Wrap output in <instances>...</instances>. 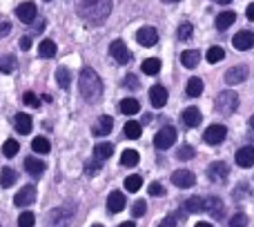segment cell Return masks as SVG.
Segmentation results:
<instances>
[{"label":"cell","instance_id":"14","mask_svg":"<svg viewBox=\"0 0 254 227\" xmlns=\"http://www.w3.org/2000/svg\"><path fill=\"white\" fill-rule=\"evenodd\" d=\"M248 67L246 65H239V67H232V69L225 74V83L228 85H241V83H246L248 80Z\"/></svg>","mask_w":254,"mask_h":227},{"label":"cell","instance_id":"25","mask_svg":"<svg viewBox=\"0 0 254 227\" xmlns=\"http://www.w3.org/2000/svg\"><path fill=\"white\" fill-rule=\"evenodd\" d=\"M140 131H143V125H140V122H136V120H127L125 127H123L125 138H129V140L140 138Z\"/></svg>","mask_w":254,"mask_h":227},{"label":"cell","instance_id":"58","mask_svg":"<svg viewBox=\"0 0 254 227\" xmlns=\"http://www.w3.org/2000/svg\"><path fill=\"white\" fill-rule=\"evenodd\" d=\"M92 227H103V225H92Z\"/></svg>","mask_w":254,"mask_h":227},{"label":"cell","instance_id":"57","mask_svg":"<svg viewBox=\"0 0 254 227\" xmlns=\"http://www.w3.org/2000/svg\"><path fill=\"white\" fill-rule=\"evenodd\" d=\"M163 2H170L172 4V2H181V0H163Z\"/></svg>","mask_w":254,"mask_h":227},{"label":"cell","instance_id":"13","mask_svg":"<svg viewBox=\"0 0 254 227\" xmlns=\"http://www.w3.org/2000/svg\"><path fill=\"white\" fill-rule=\"evenodd\" d=\"M36 4L34 2H20L16 7V16H18V20L20 22H27V25H29V22H34L36 20Z\"/></svg>","mask_w":254,"mask_h":227},{"label":"cell","instance_id":"54","mask_svg":"<svg viewBox=\"0 0 254 227\" xmlns=\"http://www.w3.org/2000/svg\"><path fill=\"white\" fill-rule=\"evenodd\" d=\"M214 2H219V4H230L232 0H214Z\"/></svg>","mask_w":254,"mask_h":227},{"label":"cell","instance_id":"34","mask_svg":"<svg viewBox=\"0 0 254 227\" xmlns=\"http://www.w3.org/2000/svg\"><path fill=\"white\" fill-rule=\"evenodd\" d=\"M38 54H40V58H54L56 56V43L54 40H43L38 45Z\"/></svg>","mask_w":254,"mask_h":227},{"label":"cell","instance_id":"41","mask_svg":"<svg viewBox=\"0 0 254 227\" xmlns=\"http://www.w3.org/2000/svg\"><path fill=\"white\" fill-rule=\"evenodd\" d=\"M101 165H103V161H98V158L87 161V163H85V174H87V176H96L98 171H101Z\"/></svg>","mask_w":254,"mask_h":227},{"label":"cell","instance_id":"38","mask_svg":"<svg viewBox=\"0 0 254 227\" xmlns=\"http://www.w3.org/2000/svg\"><path fill=\"white\" fill-rule=\"evenodd\" d=\"M140 185H143V178H140L138 174H131L125 178V189L127 192H138Z\"/></svg>","mask_w":254,"mask_h":227},{"label":"cell","instance_id":"50","mask_svg":"<svg viewBox=\"0 0 254 227\" xmlns=\"http://www.w3.org/2000/svg\"><path fill=\"white\" fill-rule=\"evenodd\" d=\"M9 31H11V22H0V38H4Z\"/></svg>","mask_w":254,"mask_h":227},{"label":"cell","instance_id":"6","mask_svg":"<svg viewBox=\"0 0 254 227\" xmlns=\"http://www.w3.org/2000/svg\"><path fill=\"white\" fill-rule=\"evenodd\" d=\"M110 54L112 58H114L119 65H127V62H131V52L127 49V45L123 40H114V43L110 45Z\"/></svg>","mask_w":254,"mask_h":227},{"label":"cell","instance_id":"4","mask_svg":"<svg viewBox=\"0 0 254 227\" xmlns=\"http://www.w3.org/2000/svg\"><path fill=\"white\" fill-rule=\"evenodd\" d=\"M237 107H239V96L232 92V89H225V92H221L219 96H216V112L223 114V116L234 114Z\"/></svg>","mask_w":254,"mask_h":227},{"label":"cell","instance_id":"5","mask_svg":"<svg viewBox=\"0 0 254 227\" xmlns=\"http://www.w3.org/2000/svg\"><path fill=\"white\" fill-rule=\"evenodd\" d=\"M174 140H176V129L167 125V127H163V129L156 131V136H154V147L156 149H167V147L174 145Z\"/></svg>","mask_w":254,"mask_h":227},{"label":"cell","instance_id":"39","mask_svg":"<svg viewBox=\"0 0 254 227\" xmlns=\"http://www.w3.org/2000/svg\"><path fill=\"white\" fill-rule=\"evenodd\" d=\"M31 149H34V152H38V154H47L49 149H52V145H49V140L47 138H34L31 140Z\"/></svg>","mask_w":254,"mask_h":227},{"label":"cell","instance_id":"15","mask_svg":"<svg viewBox=\"0 0 254 227\" xmlns=\"http://www.w3.org/2000/svg\"><path fill=\"white\" fill-rule=\"evenodd\" d=\"M34 201H36V187H34V185H27V187H22L20 192L13 196V203H16L18 207H27V205H31Z\"/></svg>","mask_w":254,"mask_h":227},{"label":"cell","instance_id":"10","mask_svg":"<svg viewBox=\"0 0 254 227\" xmlns=\"http://www.w3.org/2000/svg\"><path fill=\"white\" fill-rule=\"evenodd\" d=\"M136 40H138L140 45H145V47H154V45L158 43V31L154 29V27H140V29L136 31Z\"/></svg>","mask_w":254,"mask_h":227},{"label":"cell","instance_id":"43","mask_svg":"<svg viewBox=\"0 0 254 227\" xmlns=\"http://www.w3.org/2000/svg\"><path fill=\"white\" fill-rule=\"evenodd\" d=\"M192 31H194L192 22H183V25L179 27V34H176V36H179L181 40H190V38H192Z\"/></svg>","mask_w":254,"mask_h":227},{"label":"cell","instance_id":"45","mask_svg":"<svg viewBox=\"0 0 254 227\" xmlns=\"http://www.w3.org/2000/svg\"><path fill=\"white\" fill-rule=\"evenodd\" d=\"M22 103H25V105H29V107H40V98L36 96L34 92H25V94H22Z\"/></svg>","mask_w":254,"mask_h":227},{"label":"cell","instance_id":"21","mask_svg":"<svg viewBox=\"0 0 254 227\" xmlns=\"http://www.w3.org/2000/svg\"><path fill=\"white\" fill-rule=\"evenodd\" d=\"M237 165L239 167H252L254 165V147L252 145H248V147H241L237 152Z\"/></svg>","mask_w":254,"mask_h":227},{"label":"cell","instance_id":"26","mask_svg":"<svg viewBox=\"0 0 254 227\" xmlns=\"http://www.w3.org/2000/svg\"><path fill=\"white\" fill-rule=\"evenodd\" d=\"M185 94L190 98H198L203 94V80L201 78H190L188 85H185Z\"/></svg>","mask_w":254,"mask_h":227},{"label":"cell","instance_id":"35","mask_svg":"<svg viewBox=\"0 0 254 227\" xmlns=\"http://www.w3.org/2000/svg\"><path fill=\"white\" fill-rule=\"evenodd\" d=\"M207 62H210V65H216V62H221L225 58V49L223 47H219V45H214V47H210L207 49Z\"/></svg>","mask_w":254,"mask_h":227},{"label":"cell","instance_id":"17","mask_svg":"<svg viewBox=\"0 0 254 227\" xmlns=\"http://www.w3.org/2000/svg\"><path fill=\"white\" fill-rule=\"evenodd\" d=\"M107 210L112 214H119V212L125 210V194L123 192H110L107 196Z\"/></svg>","mask_w":254,"mask_h":227},{"label":"cell","instance_id":"11","mask_svg":"<svg viewBox=\"0 0 254 227\" xmlns=\"http://www.w3.org/2000/svg\"><path fill=\"white\" fill-rule=\"evenodd\" d=\"M232 45L237 49H241V52H248V49L254 47V34H252V31H248V29L239 31V34H234Z\"/></svg>","mask_w":254,"mask_h":227},{"label":"cell","instance_id":"56","mask_svg":"<svg viewBox=\"0 0 254 227\" xmlns=\"http://www.w3.org/2000/svg\"><path fill=\"white\" fill-rule=\"evenodd\" d=\"M248 125H250V127H252V129H254V114H252V116H250V120H248Z\"/></svg>","mask_w":254,"mask_h":227},{"label":"cell","instance_id":"1","mask_svg":"<svg viewBox=\"0 0 254 227\" xmlns=\"http://www.w3.org/2000/svg\"><path fill=\"white\" fill-rule=\"evenodd\" d=\"M78 16L89 25H103L112 11V0H78Z\"/></svg>","mask_w":254,"mask_h":227},{"label":"cell","instance_id":"47","mask_svg":"<svg viewBox=\"0 0 254 227\" xmlns=\"http://www.w3.org/2000/svg\"><path fill=\"white\" fill-rule=\"evenodd\" d=\"M123 83H125V87H129V89H138V87H140L138 78H136V76H134V74H127V76H125V80H123Z\"/></svg>","mask_w":254,"mask_h":227},{"label":"cell","instance_id":"30","mask_svg":"<svg viewBox=\"0 0 254 227\" xmlns=\"http://www.w3.org/2000/svg\"><path fill=\"white\" fill-rule=\"evenodd\" d=\"M121 112L125 116H134V114L140 112V103L136 98H125V101H121Z\"/></svg>","mask_w":254,"mask_h":227},{"label":"cell","instance_id":"59","mask_svg":"<svg viewBox=\"0 0 254 227\" xmlns=\"http://www.w3.org/2000/svg\"><path fill=\"white\" fill-rule=\"evenodd\" d=\"M43 2H49V0H43Z\"/></svg>","mask_w":254,"mask_h":227},{"label":"cell","instance_id":"49","mask_svg":"<svg viewBox=\"0 0 254 227\" xmlns=\"http://www.w3.org/2000/svg\"><path fill=\"white\" fill-rule=\"evenodd\" d=\"M158 227H176V216H165V219L158 223Z\"/></svg>","mask_w":254,"mask_h":227},{"label":"cell","instance_id":"46","mask_svg":"<svg viewBox=\"0 0 254 227\" xmlns=\"http://www.w3.org/2000/svg\"><path fill=\"white\" fill-rule=\"evenodd\" d=\"M145 212H147V205H145V201H136L134 207H131V214H134V216H143Z\"/></svg>","mask_w":254,"mask_h":227},{"label":"cell","instance_id":"19","mask_svg":"<svg viewBox=\"0 0 254 227\" xmlns=\"http://www.w3.org/2000/svg\"><path fill=\"white\" fill-rule=\"evenodd\" d=\"M112 127H114V120H112V116H101L96 120V125L92 127V134L94 136H110Z\"/></svg>","mask_w":254,"mask_h":227},{"label":"cell","instance_id":"27","mask_svg":"<svg viewBox=\"0 0 254 227\" xmlns=\"http://www.w3.org/2000/svg\"><path fill=\"white\" fill-rule=\"evenodd\" d=\"M234 20H237V13H234V11H223V13H219V16H216V29L225 31L230 25H234Z\"/></svg>","mask_w":254,"mask_h":227},{"label":"cell","instance_id":"31","mask_svg":"<svg viewBox=\"0 0 254 227\" xmlns=\"http://www.w3.org/2000/svg\"><path fill=\"white\" fill-rule=\"evenodd\" d=\"M138 161H140V156L136 149H125V152L121 154V165H125V167H136Z\"/></svg>","mask_w":254,"mask_h":227},{"label":"cell","instance_id":"52","mask_svg":"<svg viewBox=\"0 0 254 227\" xmlns=\"http://www.w3.org/2000/svg\"><path fill=\"white\" fill-rule=\"evenodd\" d=\"M246 16H248V20H254V2H252V4H248Z\"/></svg>","mask_w":254,"mask_h":227},{"label":"cell","instance_id":"29","mask_svg":"<svg viewBox=\"0 0 254 227\" xmlns=\"http://www.w3.org/2000/svg\"><path fill=\"white\" fill-rule=\"evenodd\" d=\"M112 154H114V145L112 143H98L96 147H94V156H96L98 161H107Z\"/></svg>","mask_w":254,"mask_h":227},{"label":"cell","instance_id":"18","mask_svg":"<svg viewBox=\"0 0 254 227\" xmlns=\"http://www.w3.org/2000/svg\"><path fill=\"white\" fill-rule=\"evenodd\" d=\"M181 120L188 127H198L203 120V114L198 112V107H188V110H183V114H181Z\"/></svg>","mask_w":254,"mask_h":227},{"label":"cell","instance_id":"9","mask_svg":"<svg viewBox=\"0 0 254 227\" xmlns=\"http://www.w3.org/2000/svg\"><path fill=\"white\" fill-rule=\"evenodd\" d=\"M172 183H174L176 187H181V189H188V187H194L196 176H194L190 170H176L174 174H172Z\"/></svg>","mask_w":254,"mask_h":227},{"label":"cell","instance_id":"7","mask_svg":"<svg viewBox=\"0 0 254 227\" xmlns=\"http://www.w3.org/2000/svg\"><path fill=\"white\" fill-rule=\"evenodd\" d=\"M228 174H230V167L225 165L223 161H214L207 167V178H210L212 183H223V180L228 178Z\"/></svg>","mask_w":254,"mask_h":227},{"label":"cell","instance_id":"60","mask_svg":"<svg viewBox=\"0 0 254 227\" xmlns=\"http://www.w3.org/2000/svg\"><path fill=\"white\" fill-rule=\"evenodd\" d=\"M0 227H2V225H0Z\"/></svg>","mask_w":254,"mask_h":227},{"label":"cell","instance_id":"51","mask_svg":"<svg viewBox=\"0 0 254 227\" xmlns=\"http://www.w3.org/2000/svg\"><path fill=\"white\" fill-rule=\"evenodd\" d=\"M18 45H20V49H29L31 47V38H29V36H22Z\"/></svg>","mask_w":254,"mask_h":227},{"label":"cell","instance_id":"42","mask_svg":"<svg viewBox=\"0 0 254 227\" xmlns=\"http://www.w3.org/2000/svg\"><path fill=\"white\" fill-rule=\"evenodd\" d=\"M34 223H36L34 212H22V214L18 216V227H34Z\"/></svg>","mask_w":254,"mask_h":227},{"label":"cell","instance_id":"40","mask_svg":"<svg viewBox=\"0 0 254 227\" xmlns=\"http://www.w3.org/2000/svg\"><path fill=\"white\" fill-rule=\"evenodd\" d=\"M194 154H196V152H194L192 145H181L179 152H176V158H179V161H192Z\"/></svg>","mask_w":254,"mask_h":227},{"label":"cell","instance_id":"23","mask_svg":"<svg viewBox=\"0 0 254 227\" xmlns=\"http://www.w3.org/2000/svg\"><path fill=\"white\" fill-rule=\"evenodd\" d=\"M13 127H16L18 134H29L31 127H34L31 116H27V114H16V118H13Z\"/></svg>","mask_w":254,"mask_h":227},{"label":"cell","instance_id":"12","mask_svg":"<svg viewBox=\"0 0 254 227\" xmlns=\"http://www.w3.org/2000/svg\"><path fill=\"white\" fill-rule=\"evenodd\" d=\"M167 89L163 87V85H154L152 89H149V103H152L156 110H161V107H165L167 105Z\"/></svg>","mask_w":254,"mask_h":227},{"label":"cell","instance_id":"16","mask_svg":"<svg viewBox=\"0 0 254 227\" xmlns=\"http://www.w3.org/2000/svg\"><path fill=\"white\" fill-rule=\"evenodd\" d=\"M205 212H210L212 214V219H223L225 216V205H223V201L221 198H216V196H210V198H205Z\"/></svg>","mask_w":254,"mask_h":227},{"label":"cell","instance_id":"28","mask_svg":"<svg viewBox=\"0 0 254 227\" xmlns=\"http://www.w3.org/2000/svg\"><path fill=\"white\" fill-rule=\"evenodd\" d=\"M56 85L61 89H67L71 85V71L67 67H58L56 69Z\"/></svg>","mask_w":254,"mask_h":227},{"label":"cell","instance_id":"22","mask_svg":"<svg viewBox=\"0 0 254 227\" xmlns=\"http://www.w3.org/2000/svg\"><path fill=\"white\" fill-rule=\"evenodd\" d=\"M181 62H183L185 69H194V67H198V62H201V54H198V49H185V52L181 54Z\"/></svg>","mask_w":254,"mask_h":227},{"label":"cell","instance_id":"37","mask_svg":"<svg viewBox=\"0 0 254 227\" xmlns=\"http://www.w3.org/2000/svg\"><path fill=\"white\" fill-rule=\"evenodd\" d=\"M18 152H20V143H18V140H16V138H9V140H7V143H4V145H2V154H4V156H7V158L16 156V154H18Z\"/></svg>","mask_w":254,"mask_h":227},{"label":"cell","instance_id":"33","mask_svg":"<svg viewBox=\"0 0 254 227\" xmlns=\"http://www.w3.org/2000/svg\"><path fill=\"white\" fill-rule=\"evenodd\" d=\"M140 69H143V74H147V76H156L158 71H161V60H158V58H147V60H143Z\"/></svg>","mask_w":254,"mask_h":227},{"label":"cell","instance_id":"44","mask_svg":"<svg viewBox=\"0 0 254 227\" xmlns=\"http://www.w3.org/2000/svg\"><path fill=\"white\" fill-rule=\"evenodd\" d=\"M230 227H248V216L243 212H237V214L230 219Z\"/></svg>","mask_w":254,"mask_h":227},{"label":"cell","instance_id":"3","mask_svg":"<svg viewBox=\"0 0 254 227\" xmlns=\"http://www.w3.org/2000/svg\"><path fill=\"white\" fill-rule=\"evenodd\" d=\"M76 214V205H63L49 212L47 216V227H69L71 219Z\"/></svg>","mask_w":254,"mask_h":227},{"label":"cell","instance_id":"8","mask_svg":"<svg viewBox=\"0 0 254 227\" xmlns=\"http://www.w3.org/2000/svg\"><path fill=\"white\" fill-rule=\"evenodd\" d=\"M225 136H228L225 125H212V127H207V129H205L203 138H205L207 145H221L225 140Z\"/></svg>","mask_w":254,"mask_h":227},{"label":"cell","instance_id":"20","mask_svg":"<svg viewBox=\"0 0 254 227\" xmlns=\"http://www.w3.org/2000/svg\"><path fill=\"white\" fill-rule=\"evenodd\" d=\"M25 170H27V174H31V176H43V171L47 170V165H45L40 158H36V156H29V158H25Z\"/></svg>","mask_w":254,"mask_h":227},{"label":"cell","instance_id":"55","mask_svg":"<svg viewBox=\"0 0 254 227\" xmlns=\"http://www.w3.org/2000/svg\"><path fill=\"white\" fill-rule=\"evenodd\" d=\"M194 227H212V223H196Z\"/></svg>","mask_w":254,"mask_h":227},{"label":"cell","instance_id":"2","mask_svg":"<svg viewBox=\"0 0 254 227\" xmlns=\"http://www.w3.org/2000/svg\"><path fill=\"white\" fill-rule=\"evenodd\" d=\"M78 89H80V96L85 101H98L103 94V83H101V76L92 69V67H85L80 71V80H78Z\"/></svg>","mask_w":254,"mask_h":227},{"label":"cell","instance_id":"53","mask_svg":"<svg viewBox=\"0 0 254 227\" xmlns=\"http://www.w3.org/2000/svg\"><path fill=\"white\" fill-rule=\"evenodd\" d=\"M119 227H136V225H134V223H131V221H129V223H121Z\"/></svg>","mask_w":254,"mask_h":227},{"label":"cell","instance_id":"32","mask_svg":"<svg viewBox=\"0 0 254 227\" xmlns=\"http://www.w3.org/2000/svg\"><path fill=\"white\" fill-rule=\"evenodd\" d=\"M16 180H18V174L11 167H2V170H0V185H2V187H11Z\"/></svg>","mask_w":254,"mask_h":227},{"label":"cell","instance_id":"48","mask_svg":"<svg viewBox=\"0 0 254 227\" xmlns=\"http://www.w3.org/2000/svg\"><path fill=\"white\" fill-rule=\"evenodd\" d=\"M149 194H152L154 198H158V196H163V194H165V187H163L161 183H152V185H149Z\"/></svg>","mask_w":254,"mask_h":227},{"label":"cell","instance_id":"24","mask_svg":"<svg viewBox=\"0 0 254 227\" xmlns=\"http://www.w3.org/2000/svg\"><path fill=\"white\" fill-rule=\"evenodd\" d=\"M183 210L190 212V214H201V212H205V201L198 196H190L188 201L183 203Z\"/></svg>","mask_w":254,"mask_h":227},{"label":"cell","instance_id":"36","mask_svg":"<svg viewBox=\"0 0 254 227\" xmlns=\"http://www.w3.org/2000/svg\"><path fill=\"white\" fill-rule=\"evenodd\" d=\"M13 69H16V56L7 54V56L0 58V71H2V74H11Z\"/></svg>","mask_w":254,"mask_h":227}]
</instances>
